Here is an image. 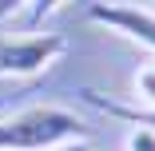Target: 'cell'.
<instances>
[{
	"label": "cell",
	"instance_id": "cell-1",
	"mask_svg": "<svg viewBox=\"0 0 155 151\" xmlns=\"http://www.w3.org/2000/svg\"><path fill=\"white\" fill-rule=\"evenodd\" d=\"M72 139H87V127L68 107L40 103L0 119V151H52Z\"/></svg>",
	"mask_w": 155,
	"mask_h": 151
},
{
	"label": "cell",
	"instance_id": "cell-2",
	"mask_svg": "<svg viewBox=\"0 0 155 151\" xmlns=\"http://www.w3.org/2000/svg\"><path fill=\"white\" fill-rule=\"evenodd\" d=\"M64 52H68V40L60 32H32V36L0 40V76H12V80L40 76Z\"/></svg>",
	"mask_w": 155,
	"mask_h": 151
},
{
	"label": "cell",
	"instance_id": "cell-3",
	"mask_svg": "<svg viewBox=\"0 0 155 151\" xmlns=\"http://www.w3.org/2000/svg\"><path fill=\"white\" fill-rule=\"evenodd\" d=\"M87 20L123 40H135L139 48H147L155 56V12L135 8V4H115V0H96L87 8Z\"/></svg>",
	"mask_w": 155,
	"mask_h": 151
},
{
	"label": "cell",
	"instance_id": "cell-4",
	"mask_svg": "<svg viewBox=\"0 0 155 151\" xmlns=\"http://www.w3.org/2000/svg\"><path fill=\"white\" fill-rule=\"evenodd\" d=\"M80 96H84V103H91L96 111H104V115H111V119H123V123H131V127L155 131V107H127V103H119V100L100 96L96 87H84Z\"/></svg>",
	"mask_w": 155,
	"mask_h": 151
},
{
	"label": "cell",
	"instance_id": "cell-5",
	"mask_svg": "<svg viewBox=\"0 0 155 151\" xmlns=\"http://www.w3.org/2000/svg\"><path fill=\"white\" fill-rule=\"evenodd\" d=\"M64 4H68V0H28V8H24L28 12V28H40L52 12H60Z\"/></svg>",
	"mask_w": 155,
	"mask_h": 151
},
{
	"label": "cell",
	"instance_id": "cell-6",
	"mask_svg": "<svg viewBox=\"0 0 155 151\" xmlns=\"http://www.w3.org/2000/svg\"><path fill=\"white\" fill-rule=\"evenodd\" d=\"M135 87H139V96L147 100L143 107H155V64L139 68V76H135ZM139 96H135V100H139Z\"/></svg>",
	"mask_w": 155,
	"mask_h": 151
},
{
	"label": "cell",
	"instance_id": "cell-7",
	"mask_svg": "<svg viewBox=\"0 0 155 151\" xmlns=\"http://www.w3.org/2000/svg\"><path fill=\"white\" fill-rule=\"evenodd\" d=\"M127 151H155V131H147V127H131V135H127Z\"/></svg>",
	"mask_w": 155,
	"mask_h": 151
},
{
	"label": "cell",
	"instance_id": "cell-8",
	"mask_svg": "<svg viewBox=\"0 0 155 151\" xmlns=\"http://www.w3.org/2000/svg\"><path fill=\"white\" fill-rule=\"evenodd\" d=\"M28 8V0H0V20H12Z\"/></svg>",
	"mask_w": 155,
	"mask_h": 151
},
{
	"label": "cell",
	"instance_id": "cell-9",
	"mask_svg": "<svg viewBox=\"0 0 155 151\" xmlns=\"http://www.w3.org/2000/svg\"><path fill=\"white\" fill-rule=\"evenodd\" d=\"M52 151H91V147H87V139H72V143H60Z\"/></svg>",
	"mask_w": 155,
	"mask_h": 151
}]
</instances>
